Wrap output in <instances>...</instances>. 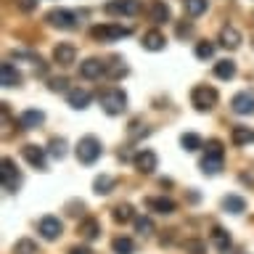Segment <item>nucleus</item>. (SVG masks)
<instances>
[{
  "label": "nucleus",
  "mask_w": 254,
  "mask_h": 254,
  "mask_svg": "<svg viewBox=\"0 0 254 254\" xmlns=\"http://www.w3.org/2000/svg\"><path fill=\"white\" fill-rule=\"evenodd\" d=\"M130 35H132V27H122V24H114V21L95 24L90 29V37L98 40V43H114V40H122V37H130Z\"/></svg>",
  "instance_id": "f257e3e1"
},
{
  "label": "nucleus",
  "mask_w": 254,
  "mask_h": 254,
  "mask_svg": "<svg viewBox=\"0 0 254 254\" xmlns=\"http://www.w3.org/2000/svg\"><path fill=\"white\" fill-rule=\"evenodd\" d=\"M74 154H77L79 164H95L103 154V146H101V140L95 138V135H85V138H79Z\"/></svg>",
  "instance_id": "f03ea898"
},
{
  "label": "nucleus",
  "mask_w": 254,
  "mask_h": 254,
  "mask_svg": "<svg viewBox=\"0 0 254 254\" xmlns=\"http://www.w3.org/2000/svg\"><path fill=\"white\" fill-rule=\"evenodd\" d=\"M98 101H101V109L111 117L122 114L127 109V95H125V90H119V87H106V90L98 95Z\"/></svg>",
  "instance_id": "7ed1b4c3"
},
{
  "label": "nucleus",
  "mask_w": 254,
  "mask_h": 254,
  "mask_svg": "<svg viewBox=\"0 0 254 254\" xmlns=\"http://www.w3.org/2000/svg\"><path fill=\"white\" fill-rule=\"evenodd\" d=\"M222 159H225L222 143L220 140H209V143H206V154L201 159V172L204 175H217L222 170Z\"/></svg>",
  "instance_id": "20e7f679"
},
{
  "label": "nucleus",
  "mask_w": 254,
  "mask_h": 254,
  "mask_svg": "<svg viewBox=\"0 0 254 254\" xmlns=\"http://www.w3.org/2000/svg\"><path fill=\"white\" fill-rule=\"evenodd\" d=\"M217 90H214L212 85H196L193 90H190V103H193L196 111H212L217 106Z\"/></svg>",
  "instance_id": "39448f33"
},
{
  "label": "nucleus",
  "mask_w": 254,
  "mask_h": 254,
  "mask_svg": "<svg viewBox=\"0 0 254 254\" xmlns=\"http://www.w3.org/2000/svg\"><path fill=\"white\" fill-rule=\"evenodd\" d=\"M45 21L51 24V27H59V29H74L79 16L74 11H66V8H51V11L45 13Z\"/></svg>",
  "instance_id": "423d86ee"
},
{
  "label": "nucleus",
  "mask_w": 254,
  "mask_h": 254,
  "mask_svg": "<svg viewBox=\"0 0 254 254\" xmlns=\"http://www.w3.org/2000/svg\"><path fill=\"white\" fill-rule=\"evenodd\" d=\"M21 186V172H19V167H16L13 159H3V188H5V193H16Z\"/></svg>",
  "instance_id": "0eeeda50"
},
{
  "label": "nucleus",
  "mask_w": 254,
  "mask_h": 254,
  "mask_svg": "<svg viewBox=\"0 0 254 254\" xmlns=\"http://www.w3.org/2000/svg\"><path fill=\"white\" fill-rule=\"evenodd\" d=\"M103 11L109 16H135L140 13V0H109Z\"/></svg>",
  "instance_id": "6e6552de"
},
{
  "label": "nucleus",
  "mask_w": 254,
  "mask_h": 254,
  "mask_svg": "<svg viewBox=\"0 0 254 254\" xmlns=\"http://www.w3.org/2000/svg\"><path fill=\"white\" fill-rule=\"evenodd\" d=\"M37 233L45 238V241H56L61 233H64V225L59 217H53V214H45L43 220L37 222Z\"/></svg>",
  "instance_id": "1a4fd4ad"
},
{
  "label": "nucleus",
  "mask_w": 254,
  "mask_h": 254,
  "mask_svg": "<svg viewBox=\"0 0 254 254\" xmlns=\"http://www.w3.org/2000/svg\"><path fill=\"white\" fill-rule=\"evenodd\" d=\"M132 164H135V170L138 172H143V175H151L156 170V164H159V159H156V154L151 148H140L138 154L132 156Z\"/></svg>",
  "instance_id": "9d476101"
},
{
  "label": "nucleus",
  "mask_w": 254,
  "mask_h": 254,
  "mask_svg": "<svg viewBox=\"0 0 254 254\" xmlns=\"http://www.w3.org/2000/svg\"><path fill=\"white\" fill-rule=\"evenodd\" d=\"M21 156L27 159V162L35 167V170H48V156H45V148L35 146V143H27V146L21 148Z\"/></svg>",
  "instance_id": "9b49d317"
},
{
  "label": "nucleus",
  "mask_w": 254,
  "mask_h": 254,
  "mask_svg": "<svg viewBox=\"0 0 254 254\" xmlns=\"http://www.w3.org/2000/svg\"><path fill=\"white\" fill-rule=\"evenodd\" d=\"M230 109L236 111V114H254V93L252 90H241V93H236L233 95V101H230Z\"/></svg>",
  "instance_id": "f8f14e48"
},
{
  "label": "nucleus",
  "mask_w": 254,
  "mask_h": 254,
  "mask_svg": "<svg viewBox=\"0 0 254 254\" xmlns=\"http://www.w3.org/2000/svg\"><path fill=\"white\" fill-rule=\"evenodd\" d=\"M53 61L59 64V66H71V64L77 61V48L71 43H59L53 48Z\"/></svg>",
  "instance_id": "ddd939ff"
},
{
  "label": "nucleus",
  "mask_w": 254,
  "mask_h": 254,
  "mask_svg": "<svg viewBox=\"0 0 254 254\" xmlns=\"http://www.w3.org/2000/svg\"><path fill=\"white\" fill-rule=\"evenodd\" d=\"M106 74V64H103L101 59H85L82 64H79V77L85 79H98Z\"/></svg>",
  "instance_id": "4468645a"
},
{
  "label": "nucleus",
  "mask_w": 254,
  "mask_h": 254,
  "mask_svg": "<svg viewBox=\"0 0 254 254\" xmlns=\"http://www.w3.org/2000/svg\"><path fill=\"white\" fill-rule=\"evenodd\" d=\"M66 101L71 109H87L93 101V93L87 90V87H71V90L66 93Z\"/></svg>",
  "instance_id": "2eb2a0df"
},
{
  "label": "nucleus",
  "mask_w": 254,
  "mask_h": 254,
  "mask_svg": "<svg viewBox=\"0 0 254 254\" xmlns=\"http://www.w3.org/2000/svg\"><path fill=\"white\" fill-rule=\"evenodd\" d=\"M146 206L151 212H156V214H172L175 209H178V204H175L170 196H151L146 201Z\"/></svg>",
  "instance_id": "dca6fc26"
},
{
  "label": "nucleus",
  "mask_w": 254,
  "mask_h": 254,
  "mask_svg": "<svg viewBox=\"0 0 254 254\" xmlns=\"http://www.w3.org/2000/svg\"><path fill=\"white\" fill-rule=\"evenodd\" d=\"M220 45L228 48V51H236V48L241 45V32L236 27H230V24H225V27L220 29Z\"/></svg>",
  "instance_id": "f3484780"
},
{
  "label": "nucleus",
  "mask_w": 254,
  "mask_h": 254,
  "mask_svg": "<svg viewBox=\"0 0 254 254\" xmlns=\"http://www.w3.org/2000/svg\"><path fill=\"white\" fill-rule=\"evenodd\" d=\"M77 233L85 238V241H95V238L101 236V222L95 217H85L82 222L77 225Z\"/></svg>",
  "instance_id": "a211bd4d"
},
{
  "label": "nucleus",
  "mask_w": 254,
  "mask_h": 254,
  "mask_svg": "<svg viewBox=\"0 0 254 254\" xmlns=\"http://www.w3.org/2000/svg\"><path fill=\"white\" fill-rule=\"evenodd\" d=\"M43 122H45V114L40 109H27V111H21V117H19V125L24 130H35V127H40Z\"/></svg>",
  "instance_id": "6ab92c4d"
},
{
  "label": "nucleus",
  "mask_w": 254,
  "mask_h": 254,
  "mask_svg": "<svg viewBox=\"0 0 254 254\" xmlns=\"http://www.w3.org/2000/svg\"><path fill=\"white\" fill-rule=\"evenodd\" d=\"M0 77H3V87H19L21 85V71L13 66L11 61H5L0 66Z\"/></svg>",
  "instance_id": "aec40b11"
},
{
  "label": "nucleus",
  "mask_w": 254,
  "mask_h": 254,
  "mask_svg": "<svg viewBox=\"0 0 254 254\" xmlns=\"http://www.w3.org/2000/svg\"><path fill=\"white\" fill-rule=\"evenodd\" d=\"M148 16H151V21H154V24H164V21L172 19V11H170V5H167L164 0H156V3H151Z\"/></svg>",
  "instance_id": "412c9836"
},
{
  "label": "nucleus",
  "mask_w": 254,
  "mask_h": 254,
  "mask_svg": "<svg viewBox=\"0 0 254 254\" xmlns=\"http://www.w3.org/2000/svg\"><path fill=\"white\" fill-rule=\"evenodd\" d=\"M164 45H167V40L159 29H151L143 35V48H146V51H164Z\"/></svg>",
  "instance_id": "4be33fe9"
},
{
  "label": "nucleus",
  "mask_w": 254,
  "mask_h": 254,
  "mask_svg": "<svg viewBox=\"0 0 254 254\" xmlns=\"http://www.w3.org/2000/svg\"><path fill=\"white\" fill-rule=\"evenodd\" d=\"M222 209L230 212V214H241V212H246V198L236 196V193H230V196L222 198Z\"/></svg>",
  "instance_id": "5701e85b"
},
{
  "label": "nucleus",
  "mask_w": 254,
  "mask_h": 254,
  "mask_svg": "<svg viewBox=\"0 0 254 254\" xmlns=\"http://www.w3.org/2000/svg\"><path fill=\"white\" fill-rule=\"evenodd\" d=\"M230 140H233L236 146H249V143L254 140V132L249 130V127L238 125V127H233V132H230Z\"/></svg>",
  "instance_id": "b1692460"
},
{
  "label": "nucleus",
  "mask_w": 254,
  "mask_h": 254,
  "mask_svg": "<svg viewBox=\"0 0 254 254\" xmlns=\"http://www.w3.org/2000/svg\"><path fill=\"white\" fill-rule=\"evenodd\" d=\"M117 186V180L111 178V175H98V178L93 180V190L98 196H106V193H111V188Z\"/></svg>",
  "instance_id": "393cba45"
},
{
  "label": "nucleus",
  "mask_w": 254,
  "mask_h": 254,
  "mask_svg": "<svg viewBox=\"0 0 254 254\" xmlns=\"http://www.w3.org/2000/svg\"><path fill=\"white\" fill-rule=\"evenodd\" d=\"M214 77H220V79H233L236 77V64L230 61V59H222L214 64Z\"/></svg>",
  "instance_id": "a878e982"
},
{
  "label": "nucleus",
  "mask_w": 254,
  "mask_h": 254,
  "mask_svg": "<svg viewBox=\"0 0 254 254\" xmlns=\"http://www.w3.org/2000/svg\"><path fill=\"white\" fill-rule=\"evenodd\" d=\"M212 244L217 246V252L228 254V252H230V236H228V230L214 228V230H212Z\"/></svg>",
  "instance_id": "bb28decb"
},
{
  "label": "nucleus",
  "mask_w": 254,
  "mask_h": 254,
  "mask_svg": "<svg viewBox=\"0 0 254 254\" xmlns=\"http://www.w3.org/2000/svg\"><path fill=\"white\" fill-rule=\"evenodd\" d=\"M111 249H114V254H135V241L127 236H119L111 241Z\"/></svg>",
  "instance_id": "cd10ccee"
},
{
  "label": "nucleus",
  "mask_w": 254,
  "mask_h": 254,
  "mask_svg": "<svg viewBox=\"0 0 254 254\" xmlns=\"http://www.w3.org/2000/svg\"><path fill=\"white\" fill-rule=\"evenodd\" d=\"M114 222H119V225H125V222H130V220H135V212H132V206L130 204H117L114 206Z\"/></svg>",
  "instance_id": "c85d7f7f"
},
{
  "label": "nucleus",
  "mask_w": 254,
  "mask_h": 254,
  "mask_svg": "<svg viewBox=\"0 0 254 254\" xmlns=\"http://www.w3.org/2000/svg\"><path fill=\"white\" fill-rule=\"evenodd\" d=\"M125 74H127V66H125L122 59H111V64H106V77L109 79H119Z\"/></svg>",
  "instance_id": "c756f323"
},
{
  "label": "nucleus",
  "mask_w": 254,
  "mask_h": 254,
  "mask_svg": "<svg viewBox=\"0 0 254 254\" xmlns=\"http://www.w3.org/2000/svg\"><path fill=\"white\" fill-rule=\"evenodd\" d=\"M180 146L186 148V151H198L204 143H201V138H198L196 132H183L180 135Z\"/></svg>",
  "instance_id": "7c9ffc66"
},
{
  "label": "nucleus",
  "mask_w": 254,
  "mask_h": 254,
  "mask_svg": "<svg viewBox=\"0 0 254 254\" xmlns=\"http://www.w3.org/2000/svg\"><path fill=\"white\" fill-rule=\"evenodd\" d=\"M13 254H37V244L32 238H19L13 244Z\"/></svg>",
  "instance_id": "2f4dec72"
},
{
  "label": "nucleus",
  "mask_w": 254,
  "mask_h": 254,
  "mask_svg": "<svg viewBox=\"0 0 254 254\" xmlns=\"http://www.w3.org/2000/svg\"><path fill=\"white\" fill-rule=\"evenodd\" d=\"M212 56H214V43H209V40H201V43H196V59L209 61Z\"/></svg>",
  "instance_id": "473e14b6"
},
{
  "label": "nucleus",
  "mask_w": 254,
  "mask_h": 254,
  "mask_svg": "<svg viewBox=\"0 0 254 254\" xmlns=\"http://www.w3.org/2000/svg\"><path fill=\"white\" fill-rule=\"evenodd\" d=\"M183 3H186V13L188 16H201L204 11H206V0H183Z\"/></svg>",
  "instance_id": "72a5a7b5"
},
{
  "label": "nucleus",
  "mask_w": 254,
  "mask_h": 254,
  "mask_svg": "<svg viewBox=\"0 0 254 254\" xmlns=\"http://www.w3.org/2000/svg\"><path fill=\"white\" fill-rule=\"evenodd\" d=\"M135 230H138V233H143V236H151V233H154V220L138 214V217H135Z\"/></svg>",
  "instance_id": "f704fd0d"
},
{
  "label": "nucleus",
  "mask_w": 254,
  "mask_h": 254,
  "mask_svg": "<svg viewBox=\"0 0 254 254\" xmlns=\"http://www.w3.org/2000/svg\"><path fill=\"white\" fill-rule=\"evenodd\" d=\"M48 151H51V156L64 159V156H66V140H64V138H53L51 146H48Z\"/></svg>",
  "instance_id": "c9c22d12"
},
{
  "label": "nucleus",
  "mask_w": 254,
  "mask_h": 254,
  "mask_svg": "<svg viewBox=\"0 0 254 254\" xmlns=\"http://www.w3.org/2000/svg\"><path fill=\"white\" fill-rule=\"evenodd\" d=\"M186 252L188 254H206V246L198 238H190V241H186Z\"/></svg>",
  "instance_id": "e433bc0d"
},
{
  "label": "nucleus",
  "mask_w": 254,
  "mask_h": 254,
  "mask_svg": "<svg viewBox=\"0 0 254 254\" xmlns=\"http://www.w3.org/2000/svg\"><path fill=\"white\" fill-rule=\"evenodd\" d=\"M16 3V8H19V11H24V13H32L37 8V0H13Z\"/></svg>",
  "instance_id": "4c0bfd02"
},
{
  "label": "nucleus",
  "mask_w": 254,
  "mask_h": 254,
  "mask_svg": "<svg viewBox=\"0 0 254 254\" xmlns=\"http://www.w3.org/2000/svg\"><path fill=\"white\" fill-rule=\"evenodd\" d=\"M66 79H64V77H56V79H51V90L53 93H61V90H66Z\"/></svg>",
  "instance_id": "58836bf2"
},
{
  "label": "nucleus",
  "mask_w": 254,
  "mask_h": 254,
  "mask_svg": "<svg viewBox=\"0 0 254 254\" xmlns=\"http://www.w3.org/2000/svg\"><path fill=\"white\" fill-rule=\"evenodd\" d=\"M190 35H193V27H190V24L186 21V24H178V37H190Z\"/></svg>",
  "instance_id": "ea45409f"
},
{
  "label": "nucleus",
  "mask_w": 254,
  "mask_h": 254,
  "mask_svg": "<svg viewBox=\"0 0 254 254\" xmlns=\"http://www.w3.org/2000/svg\"><path fill=\"white\" fill-rule=\"evenodd\" d=\"M69 254H93V249L90 246H71Z\"/></svg>",
  "instance_id": "a19ab883"
}]
</instances>
